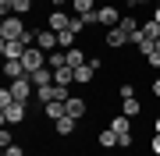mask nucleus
I'll return each mask as SVG.
<instances>
[{
    "mask_svg": "<svg viewBox=\"0 0 160 156\" xmlns=\"http://www.w3.org/2000/svg\"><path fill=\"white\" fill-rule=\"evenodd\" d=\"M22 35H25V21L18 14H7L0 21V39H22Z\"/></svg>",
    "mask_w": 160,
    "mask_h": 156,
    "instance_id": "nucleus-1",
    "label": "nucleus"
},
{
    "mask_svg": "<svg viewBox=\"0 0 160 156\" xmlns=\"http://www.w3.org/2000/svg\"><path fill=\"white\" fill-rule=\"evenodd\" d=\"M7 89H11V96L18 99V103H29V99H32V89H36V85H32V78H14Z\"/></svg>",
    "mask_w": 160,
    "mask_h": 156,
    "instance_id": "nucleus-2",
    "label": "nucleus"
},
{
    "mask_svg": "<svg viewBox=\"0 0 160 156\" xmlns=\"http://www.w3.org/2000/svg\"><path fill=\"white\" fill-rule=\"evenodd\" d=\"M25 43L22 39H0V53H4V60H22L25 57Z\"/></svg>",
    "mask_w": 160,
    "mask_h": 156,
    "instance_id": "nucleus-3",
    "label": "nucleus"
},
{
    "mask_svg": "<svg viewBox=\"0 0 160 156\" xmlns=\"http://www.w3.org/2000/svg\"><path fill=\"white\" fill-rule=\"evenodd\" d=\"M0 117H4V124H22L25 121V103L11 99L7 106H0Z\"/></svg>",
    "mask_w": 160,
    "mask_h": 156,
    "instance_id": "nucleus-4",
    "label": "nucleus"
},
{
    "mask_svg": "<svg viewBox=\"0 0 160 156\" xmlns=\"http://www.w3.org/2000/svg\"><path fill=\"white\" fill-rule=\"evenodd\" d=\"M22 64H25V71H29V75H36V71L39 68H46V50H25V57H22Z\"/></svg>",
    "mask_w": 160,
    "mask_h": 156,
    "instance_id": "nucleus-5",
    "label": "nucleus"
},
{
    "mask_svg": "<svg viewBox=\"0 0 160 156\" xmlns=\"http://www.w3.org/2000/svg\"><path fill=\"white\" fill-rule=\"evenodd\" d=\"M121 18H125V14H121L114 4H107V7H100V11H96V21H100V25H107V29H118Z\"/></svg>",
    "mask_w": 160,
    "mask_h": 156,
    "instance_id": "nucleus-6",
    "label": "nucleus"
},
{
    "mask_svg": "<svg viewBox=\"0 0 160 156\" xmlns=\"http://www.w3.org/2000/svg\"><path fill=\"white\" fill-rule=\"evenodd\" d=\"M68 21H71V14H68V11H50V18H46V29L64 32V29H68Z\"/></svg>",
    "mask_w": 160,
    "mask_h": 156,
    "instance_id": "nucleus-7",
    "label": "nucleus"
},
{
    "mask_svg": "<svg viewBox=\"0 0 160 156\" xmlns=\"http://www.w3.org/2000/svg\"><path fill=\"white\" fill-rule=\"evenodd\" d=\"M4 78H29V71H25V64L22 60H4Z\"/></svg>",
    "mask_w": 160,
    "mask_h": 156,
    "instance_id": "nucleus-8",
    "label": "nucleus"
},
{
    "mask_svg": "<svg viewBox=\"0 0 160 156\" xmlns=\"http://www.w3.org/2000/svg\"><path fill=\"white\" fill-rule=\"evenodd\" d=\"M36 46H39V50H61L57 46V32H53V29H39V43H36Z\"/></svg>",
    "mask_w": 160,
    "mask_h": 156,
    "instance_id": "nucleus-9",
    "label": "nucleus"
},
{
    "mask_svg": "<svg viewBox=\"0 0 160 156\" xmlns=\"http://www.w3.org/2000/svg\"><path fill=\"white\" fill-rule=\"evenodd\" d=\"M64 106H68V117H75V121H78V117L89 110V103H86L82 96H68V103H64Z\"/></svg>",
    "mask_w": 160,
    "mask_h": 156,
    "instance_id": "nucleus-10",
    "label": "nucleus"
},
{
    "mask_svg": "<svg viewBox=\"0 0 160 156\" xmlns=\"http://www.w3.org/2000/svg\"><path fill=\"white\" fill-rule=\"evenodd\" d=\"M107 46H114V50H121V46H128V32L121 29H107Z\"/></svg>",
    "mask_w": 160,
    "mask_h": 156,
    "instance_id": "nucleus-11",
    "label": "nucleus"
},
{
    "mask_svg": "<svg viewBox=\"0 0 160 156\" xmlns=\"http://www.w3.org/2000/svg\"><path fill=\"white\" fill-rule=\"evenodd\" d=\"M64 57H68V68H82V64H89V57H86V50H78V46L64 50Z\"/></svg>",
    "mask_w": 160,
    "mask_h": 156,
    "instance_id": "nucleus-12",
    "label": "nucleus"
},
{
    "mask_svg": "<svg viewBox=\"0 0 160 156\" xmlns=\"http://www.w3.org/2000/svg\"><path fill=\"white\" fill-rule=\"evenodd\" d=\"M32 78V85L36 89H43V85H53V68H39L36 75H29Z\"/></svg>",
    "mask_w": 160,
    "mask_h": 156,
    "instance_id": "nucleus-13",
    "label": "nucleus"
},
{
    "mask_svg": "<svg viewBox=\"0 0 160 156\" xmlns=\"http://www.w3.org/2000/svg\"><path fill=\"white\" fill-rule=\"evenodd\" d=\"M71 82H75V68H68V64H64V68L53 71V85H71Z\"/></svg>",
    "mask_w": 160,
    "mask_h": 156,
    "instance_id": "nucleus-14",
    "label": "nucleus"
},
{
    "mask_svg": "<svg viewBox=\"0 0 160 156\" xmlns=\"http://www.w3.org/2000/svg\"><path fill=\"white\" fill-rule=\"evenodd\" d=\"M64 114H68V106H64L61 99H53V103H46V117H50V121H61Z\"/></svg>",
    "mask_w": 160,
    "mask_h": 156,
    "instance_id": "nucleus-15",
    "label": "nucleus"
},
{
    "mask_svg": "<svg viewBox=\"0 0 160 156\" xmlns=\"http://www.w3.org/2000/svg\"><path fill=\"white\" fill-rule=\"evenodd\" d=\"M121 29L128 32V43H132V35L142 29V25H139V18H135V14H125V18H121Z\"/></svg>",
    "mask_w": 160,
    "mask_h": 156,
    "instance_id": "nucleus-16",
    "label": "nucleus"
},
{
    "mask_svg": "<svg viewBox=\"0 0 160 156\" xmlns=\"http://www.w3.org/2000/svg\"><path fill=\"white\" fill-rule=\"evenodd\" d=\"M75 39H78V32H71V29L57 32V46H61V50H71V46H75Z\"/></svg>",
    "mask_w": 160,
    "mask_h": 156,
    "instance_id": "nucleus-17",
    "label": "nucleus"
},
{
    "mask_svg": "<svg viewBox=\"0 0 160 156\" xmlns=\"http://www.w3.org/2000/svg\"><path fill=\"white\" fill-rule=\"evenodd\" d=\"M75 124H78V121H75V117H68V114H64L61 121H53V128H57V135H71V131H75Z\"/></svg>",
    "mask_w": 160,
    "mask_h": 156,
    "instance_id": "nucleus-18",
    "label": "nucleus"
},
{
    "mask_svg": "<svg viewBox=\"0 0 160 156\" xmlns=\"http://www.w3.org/2000/svg\"><path fill=\"white\" fill-rule=\"evenodd\" d=\"M139 110H142V103H139L135 96H132V99H121V114H125V117H135Z\"/></svg>",
    "mask_w": 160,
    "mask_h": 156,
    "instance_id": "nucleus-19",
    "label": "nucleus"
},
{
    "mask_svg": "<svg viewBox=\"0 0 160 156\" xmlns=\"http://www.w3.org/2000/svg\"><path fill=\"white\" fill-rule=\"evenodd\" d=\"M71 11L78 14V18H86V14H96V11H92V0H71Z\"/></svg>",
    "mask_w": 160,
    "mask_h": 156,
    "instance_id": "nucleus-20",
    "label": "nucleus"
},
{
    "mask_svg": "<svg viewBox=\"0 0 160 156\" xmlns=\"http://www.w3.org/2000/svg\"><path fill=\"white\" fill-rule=\"evenodd\" d=\"M128 121H132V117H125V114H118L114 121H110V128H114L118 135H128V131H132V124H128Z\"/></svg>",
    "mask_w": 160,
    "mask_h": 156,
    "instance_id": "nucleus-21",
    "label": "nucleus"
},
{
    "mask_svg": "<svg viewBox=\"0 0 160 156\" xmlns=\"http://www.w3.org/2000/svg\"><path fill=\"white\" fill-rule=\"evenodd\" d=\"M142 35H146L149 43H157V39H160V25L153 21V18H149V21H142Z\"/></svg>",
    "mask_w": 160,
    "mask_h": 156,
    "instance_id": "nucleus-22",
    "label": "nucleus"
},
{
    "mask_svg": "<svg viewBox=\"0 0 160 156\" xmlns=\"http://www.w3.org/2000/svg\"><path fill=\"white\" fill-rule=\"evenodd\" d=\"M92 75H96V71H92L89 64H82V68H75V82H82V85H89V82H92Z\"/></svg>",
    "mask_w": 160,
    "mask_h": 156,
    "instance_id": "nucleus-23",
    "label": "nucleus"
},
{
    "mask_svg": "<svg viewBox=\"0 0 160 156\" xmlns=\"http://www.w3.org/2000/svg\"><path fill=\"white\" fill-rule=\"evenodd\" d=\"M100 145H103V149H114V145H118V131H114V128L100 131Z\"/></svg>",
    "mask_w": 160,
    "mask_h": 156,
    "instance_id": "nucleus-24",
    "label": "nucleus"
},
{
    "mask_svg": "<svg viewBox=\"0 0 160 156\" xmlns=\"http://www.w3.org/2000/svg\"><path fill=\"white\" fill-rule=\"evenodd\" d=\"M29 11H32V0H11V14L22 18V14H29Z\"/></svg>",
    "mask_w": 160,
    "mask_h": 156,
    "instance_id": "nucleus-25",
    "label": "nucleus"
},
{
    "mask_svg": "<svg viewBox=\"0 0 160 156\" xmlns=\"http://www.w3.org/2000/svg\"><path fill=\"white\" fill-rule=\"evenodd\" d=\"M68 29H71V32H82V29H86V18H78V14H71V21H68Z\"/></svg>",
    "mask_w": 160,
    "mask_h": 156,
    "instance_id": "nucleus-26",
    "label": "nucleus"
},
{
    "mask_svg": "<svg viewBox=\"0 0 160 156\" xmlns=\"http://www.w3.org/2000/svg\"><path fill=\"white\" fill-rule=\"evenodd\" d=\"M118 92H121V99H132V96H135V85H132V82H121Z\"/></svg>",
    "mask_w": 160,
    "mask_h": 156,
    "instance_id": "nucleus-27",
    "label": "nucleus"
},
{
    "mask_svg": "<svg viewBox=\"0 0 160 156\" xmlns=\"http://www.w3.org/2000/svg\"><path fill=\"white\" fill-rule=\"evenodd\" d=\"M0 145H4V149H7V145H14V135L7 131V124H4V131H0Z\"/></svg>",
    "mask_w": 160,
    "mask_h": 156,
    "instance_id": "nucleus-28",
    "label": "nucleus"
},
{
    "mask_svg": "<svg viewBox=\"0 0 160 156\" xmlns=\"http://www.w3.org/2000/svg\"><path fill=\"white\" fill-rule=\"evenodd\" d=\"M146 60H149V68H160V50L153 46V50H149V53H146Z\"/></svg>",
    "mask_w": 160,
    "mask_h": 156,
    "instance_id": "nucleus-29",
    "label": "nucleus"
},
{
    "mask_svg": "<svg viewBox=\"0 0 160 156\" xmlns=\"http://www.w3.org/2000/svg\"><path fill=\"white\" fill-rule=\"evenodd\" d=\"M4 156H25V149L14 142V145H7V149H4Z\"/></svg>",
    "mask_w": 160,
    "mask_h": 156,
    "instance_id": "nucleus-30",
    "label": "nucleus"
},
{
    "mask_svg": "<svg viewBox=\"0 0 160 156\" xmlns=\"http://www.w3.org/2000/svg\"><path fill=\"white\" fill-rule=\"evenodd\" d=\"M118 145H121V149H128V145H132V131H128V135H118Z\"/></svg>",
    "mask_w": 160,
    "mask_h": 156,
    "instance_id": "nucleus-31",
    "label": "nucleus"
},
{
    "mask_svg": "<svg viewBox=\"0 0 160 156\" xmlns=\"http://www.w3.org/2000/svg\"><path fill=\"white\" fill-rule=\"evenodd\" d=\"M149 149H153V156H160V135H153V142H149Z\"/></svg>",
    "mask_w": 160,
    "mask_h": 156,
    "instance_id": "nucleus-32",
    "label": "nucleus"
},
{
    "mask_svg": "<svg viewBox=\"0 0 160 156\" xmlns=\"http://www.w3.org/2000/svg\"><path fill=\"white\" fill-rule=\"evenodd\" d=\"M149 89H153V96L160 99V78H153V85H149Z\"/></svg>",
    "mask_w": 160,
    "mask_h": 156,
    "instance_id": "nucleus-33",
    "label": "nucleus"
},
{
    "mask_svg": "<svg viewBox=\"0 0 160 156\" xmlns=\"http://www.w3.org/2000/svg\"><path fill=\"white\" fill-rule=\"evenodd\" d=\"M146 4V0H128V7H142Z\"/></svg>",
    "mask_w": 160,
    "mask_h": 156,
    "instance_id": "nucleus-34",
    "label": "nucleus"
},
{
    "mask_svg": "<svg viewBox=\"0 0 160 156\" xmlns=\"http://www.w3.org/2000/svg\"><path fill=\"white\" fill-rule=\"evenodd\" d=\"M153 21H157V25H160V4H157V11H153Z\"/></svg>",
    "mask_w": 160,
    "mask_h": 156,
    "instance_id": "nucleus-35",
    "label": "nucleus"
},
{
    "mask_svg": "<svg viewBox=\"0 0 160 156\" xmlns=\"http://www.w3.org/2000/svg\"><path fill=\"white\" fill-rule=\"evenodd\" d=\"M153 135H160V117H157V121H153Z\"/></svg>",
    "mask_w": 160,
    "mask_h": 156,
    "instance_id": "nucleus-36",
    "label": "nucleus"
},
{
    "mask_svg": "<svg viewBox=\"0 0 160 156\" xmlns=\"http://www.w3.org/2000/svg\"><path fill=\"white\" fill-rule=\"evenodd\" d=\"M157 4H160V0H157Z\"/></svg>",
    "mask_w": 160,
    "mask_h": 156,
    "instance_id": "nucleus-37",
    "label": "nucleus"
}]
</instances>
